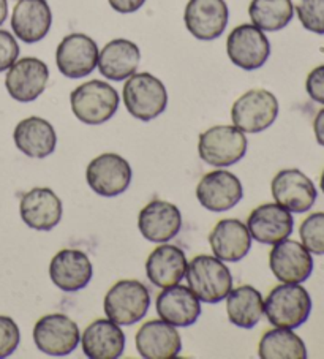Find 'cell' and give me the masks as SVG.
Segmentation results:
<instances>
[{
  "label": "cell",
  "instance_id": "12",
  "mask_svg": "<svg viewBox=\"0 0 324 359\" xmlns=\"http://www.w3.org/2000/svg\"><path fill=\"white\" fill-rule=\"evenodd\" d=\"M98 46L89 35L70 34L62 39L55 51V64L65 78L79 79L95 70Z\"/></svg>",
  "mask_w": 324,
  "mask_h": 359
},
{
  "label": "cell",
  "instance_id": "32",
  "mask_svg": "<svg viewBox=\"0 0 324 359\" xmlns=\"http://www.w3.org/2000/svg\"><path fill=\"white\" fill-rule=\"evenodd\" d=\"M299 236L310 253L324 255V212L310 214L299 228Z\"/></svg>",
  "mask_w": 324,
  "mask_h": 359
},
{
  "label": "cell",
  "instance_id": "6",
  "mask_svg": "<svg viewBox=\"0 0 324 359\" xmlns=\"http://www.w3.org/2000/svg\"><path fill=\"white\" fill-rule=\"evenodd\" d=\"M247 138L234 126H215L199 135L198 154L208 165L225 168L241 162L247 154Z\"/></svg>",
  "mask_w": 324,
  "mask_h": 359
},
{
  "label": "cell",
  "instance_id": "37",
  "mask_svg": "<svg viewBox=\"0 0 324 359\" xmlns=\"http://www.w3.org/2000/svg\"><path fill=\"white\" fill-rule=\"evenodd\" d=\"M111 8L117 13H123V15H128V13H135V11H138L142 5L146 4V0H108Z\"/></svg>",
  "mask_w": 324,
  "mask_h": 359
},
{
  "label": "cell",
  "instance_id": "2",
  "mask_svg": "<svg viewBox=\"0 0 324 359\" xmlns=\"http://www.w3.org/2000/svg\"><path fill=\"white\" fill-rule=\"evenodd\" d=\"M187 282L199 301L217 304L233 288V276L225 263L212 255H198L187 268Z\"/></svg>",
  "mask_w": 324,
  "mask_h": 359
},
{
  "label": "cell",
  "instance_id": "27",
  "mask_svg": "<svg viewBox=\"0 0 324 359\" xmlns=\"http://www.w3.org/2000/svg\"><path fill=\"white\" fill-rule=\"evenodd\" d=\"M13 140L18 149L30 158H46L58 146L54 127L46 119L36 116H30L18 123Z\"/></svg>",
  "mask_w": 324,
  "mask_h": 359
},
{
  "label": "cell",
  "instance_id": "11",
  "mask_svg": "<svg viewBox=\"0 0 324 359\" xmlns=\"http://www.w3.org/2000/svg\"><path fill=\"white\" fill-rule=\"evenodd\" d=\"M274 200L286 210L304 214L313 208L318 191L311 179L301 170H282L271 182Z\"/></svg>",
  "mask_w": 324,
  "mask_h": 359
},
{
  "label": "cell",
  "instance_id": "31",
  "mask_svg": "<svg viewBox=\"0 0 324 359\" xmlns=\"http://www.w3.org/2000/svg\"><path fill=\"white\" fill-rule=\"evenodd\" d=\"M248 15L253 26L263 32H277L291 22L295 5L291 0H252Z\"/></svg>",
  "mask_w": 324,
  "mask_h": 359
},
{
  "label": "cell",
  "instance_id": "35",
  "mask_svg": "<svg viewBox=\"0 0 324 359\" xmlns=\"http://www.w3.org/2000/svg\"><path fill=\"white\" fill-rule=\"evenodd\" d=\"M20 55V45L7 30H0V73L7 72Z\"/></svg>",
  "mask_w": 324,
  "mask_h": 359
},
{
  "label": "cell",
  "instance_id": "21",
  "mask_svg": "<svg viewBox=\"0 0 324 359\" xmlns=\"http://www.w3.org/2000/svg\"><path fill=\"white\" fill-rule=\"evenodd\" d=\"M136 350L144 359H171L182 350L176 326L163 320H149L135 336Z\"/></svg>",
  "mask_w": 324,
  "mask_h": 359
},
{
  "label": "cell",
  "instance_id": "18",
  "mask_svg": "<svg viewBox=\"0 0 324 359\" xmlns=\"http://www.w3.org/2000/svg\"><path fill=\"white\" fill-rule=\"evenodd\" d=\"M138 228L142 238L163 244L177 236L182 228V214L176 204L165 200H152L141 209Z\"/></svg>",
  "mask_w": 324,
  "mask_h": 359
},
{
  "label": "cell",
  "instance_id": "9",
  "mask_svg": "<svg viewBox=\"0 0 324 359\" xmlns=\"http://www.w3.org/2000/svg\"><path fill=\"white\" fill-rule=\"evenodd\" d=\"M132 166L119 154L106 152L92 160L86 170L89 187L97 195L114 198L122 195L132 182Z\"/></svg>",
  "mask_w": 324,
  "mask_h": 359
},
{
  "label": "cell",
  "instance_id": "23",
  "mask_svg": "<svg viewBox=\"0 0 324 359\" xmlns=\"http://www.w3.org/2000/svg\"><path fill=\"white\" fill-rule=\"evenodd\" d=\"M214 257L225 263H238L252 249V236L245 224L238 219H223L209 234Z\"/></svg>",
  "mask_w": 324,
  "mask_h": 359
},
{
  "label": "cell",
  "instance_id": "40",
  "mask_svg": "<svg viewBox=\"0 0 324 359\" xmlns=\"http://www.w3.org/2000/svg\"><path fill=\"white\" fill-rule=\"evenodd\" d=\"M320 187H321V190H323V194H324V171H323V175H321V181H320Z\"/></svg>",
  "mask_w": 324,
  "mask_h": 359
},
{
  "label": "cell",
  "instance_id": "5",
  "mask_svg": "<svg viewBox=\"0 0 324 359\" xmlns=\"http://www.w3.org/2000/svg\"><path fill=\"white\" fill-rule=\"evenodd\" d=\"M151 307V293L140 280H119L108 290L103 309L106 317L119 326H132L146 317Z\"/></svg>",
  "mask_w": 324,
  "mask_h": 359
},
{
  "label": "cell",
  "instance_id": "29",
  "mask_svg": "<svg viewBox=\"0 0 324 359\" xmlns=\"http://www.w3.org/2000/svg\"><path fill=\"white\" fill-rule=\"evenodd\" d=\"M227 313L234 326L252 330L264 313L263 294L252 285L231 288L227 296Z\"/></svg>",
  "mask_w": 324,
  "mask_h": 359
},
{
  "label": "cell",
  "instance_id": "1",
  "mask_svg": "<svg viewBox=\"0 0 324 359\" xmlns=\"http://www.w3.org/2000/svg\"><path fill=\"white\" fill-rule=\"evenodd\" d=\"M311 298L301 283H282L272 288L264 301V313L277 327L296 330L309 320Z\"/></svg>",
  "mask_w": 324,
  "mask_h": 359
},
{
  "label": "cell",
  "instance_id": "4",
  "mask_svg": "<svg viewBox=\"0 0 324 359\" xmlns=\"http://www.w3.org/2000/svg\"><path fill=\"white\" fill-rule=\"evenodd\" d=\"M123 104L135 119L149 122L157 119L168 107L165 84L151 73H135L123 86Z\"/></svg>",
  "mask_w": 324,
  "mask_h": 359
},
{
  "label": "cell",
  "instance_id": "13",
  "mask_svg": "<svg viewBox=\"0 0 324 359\" xmlns=\"http://www.w3.org/2000/svg\"><path fill=\"white\" fill-rule=\"evenodd\" d=\"M244 189L239 177L227 170L205 172L196 185L199 204L210 212H227L242 200Z\"/></svg>",
  "mask_w": 324,
  "mask_h": 359
},
{
  "label": "cell",
  "instance_id": "26",
  "mask_svg": "<svg viewBox=\"0 0 324 359\" xmlns=\"http://www.w3.org/2000/svg\"><path fill=\"white\" fill-rule=\"evenodd\" d=\"M141 60V51L136 43L116 39L106 43L98 55V70L111 81H123L135 75Z\"/></svg>",
  "mask_w": 324,
  "mask_h": 359
},
{
  "label": "cell",
  "instance_id": "30",
  "mask_svg": "<svg viewBox=\"0 0 324 359\" xmlns=\"http://www.w3.org/2000/svg\"><path fill=\"white\" fill-rule=\"evenodd\" d=\"M258 356L263 359H305L307 346L292 330L276 326L261 337Z\"/></svg>",
  "mask_w": 324,
  "mask_h": 359
},
{
  "label": "cell",
  "instance_id": "36",
  "mask_svg": "<svg viewBox=\"0 0 324 359\" xmlns=\"http://www.w3.org/2000/svg\"><path fill=\"white\" fill-rule=\"evenodd\" d=\"M305 89L311 100L324 104V65L316 67L309 73Z\"/></svg>",
  "mask_w": 324,
  "mask_h": 359
},
{
  "label": "cell",
  "instance_id": "25",
  "mask_svg": "<svg viewBox=\"0 0 324 359\" xmlns=\"http://www.w3.org/2000/svg\"><path fill=\"white\" fill-rule=\"evenodd\" d=\"M53 24V13L46 0H20L11 15V29L24 43L45 39Z\"/></svg>",
  "mask_w": 324,
  "mask_h": 359
},
{
  "label": "cell",
  "instance_id": "17",
  "mask_svg": "<svg viewBox=\"0 0 324 359\" xmlns=\"http://www.w3.org/2000/svg\"><path fill=\"white\" fill-rule=\"evenodd\" d=\"M247 228L252 239L261 244L274 245L291 236L295 219L290 210L277 203H264L255 208L247 219Z\"/></svg>",
  "mask_w": 324,
  "mask_h": 359
},
{
  "label": "cell",
  "instance_id": "24",
  "mask_svg": "<svg viewBox=\"0 0 324 359\" xmlns=\"http://www.w3.org/2000/svg\"><path fill=\"white\" fill-rule=\"evenodd\" d=\"M81 345L90 359H117L126 348V334L109 318H98L86 327Z\"/></svg>",
  "mask_w": 324,
  "mask_h": 359
},
{
  "label": "cell",
  "instance_id": "28",
  "mask_svg": "<svg viewBox=\"0 0 324 359\" xmlns=\"http://www.w3.org/2000/svg\"><path fill=\"white\" fill-rule=\"evenodd\" d=\"M187 268H189V262L184 250L165 243L154 249L146 262L147 278L158 288H166L182 282Z\"/></svg>",
  "mask_w": 324,
  "mask_h": 359
},
{
  "label": "cell",
  "instance_id": "20",
  "mask_svg": "<svg viewBox=\"0 0 324 359\" xmlns=\"http://www.w3.org/2000/svg\"><path fill=\"white\" fill-rule=\"evenodd\" d=\"M60 198L48 187H35L24 194L20 203V214L24 224L36 231H49L62 220Z\"/></svg>",
  "mask_w": 324,
  "mask_h": 359
},
{
  "label": "cell",
  "instance_id": "22",
  "mask_svg": "<svg viewBox=\"0 0 324 359\" xmlns=\"http://www.w3.org/2000/svg\"><path fill=\"white\" fill-rule=\"evenodd\" d=\"M158 317L176 327H187L196 323L201 315V301L190 287L171 285L157 296Z\"/></svg>",
  "mask_w": 324,
  "mask_h": 359
},
{
  "label": "cell",
  "instance_id": "10",
  "mask_svg": "<svg viewBox=\"0 0 324 359\" xmlns=\"http://www.w3.org/2000/svg\"><path fill=\"white\" fill-rule=\"evenodd\" d=\"M227 53L236 67L252 72L263 67L269 59L271 43L257 26L241 24L228 35Z\"/></svg>",
  "mask_w": 324,
  "mask_h": 359
},
{
  "label": "cell",
  "instance_id": "19",
  "mask_svg": "<svg viewBox=\"0 0 324 359\" xmlns=\"http://www.w3.org/2000/svg\"><path fill=\"white\" fill-rule=\"evenodd\" d=\"M90 258L83 250L64 249L55 253L49 263V277L62 292L73 293L86 288L92 280Z\"/></svg>",
  "mask_w": 324,
  "mask_h": 359
},
{
  "label": "cell",
  "instance_id": "38",
  "mask_svg": "<svg viewBox=\"0 0 324 359\" xmlns=\"http://www.w3.org/2000/svg\"><path fill=\"white\" fill-rule=\"evenodd\" d=\"M313 130L318 144L324 147V108L316 114L313 121Z\"/></svg>",
  "mask_w": 324,
  "mask_h": 359
},
{
  "label": "cell",
  "instance_id": "14",
  "mask_svg": "<svg viewBox=\"0 0 324 359\" xmlns=\"http://www.w3.org/2000/svg\"><path fill=\"white\" fill-rule=\"evenodd\" d=\"M49 79V68L36 57H22L8 68L5 88L16 102L29 103L45 92Z\"/></svg>",
  "mask_w": 324,
  "mask_h": 359
},
{
  "label": "cell",
  "instance_id": "39",
  "mask_svg": "<svg viewBox=\"0 0 324 359\" xmlns=\"http://www.w3.org/2000/svg\"><path fill=\"white\" fill-rule=\"evenodd\" d=\"M8 16V4L7 0H0V26L5 22Z\"/></svg>",
  "mask_w": 324,
  "mask_h": 359
},
{
  "label": "cell",
  "instance_id": "34",
  "mask_svg": "<svg viewBox=\"0 0 324 359\" xmlns=\"http://www.w3.org/2000/svg\"><path fill=\"white\" fill-rule=\"evenodd\" d=\"M21 340V332L16 321L0 315V359L13 355Z\"/></svg>",
  "mask_w": 324,
  "mask_h": 359
},
{
  "label": "cell",
  "instance_id": "15",
  "mask_svg": "<svg viewBox=\"0 0 324 359\" xmlns=\"http://www.w3.org/2000/svg\"><path fill=\"white\" fill-rule=\"evenodd\" d=\"M269 268L282 283H302L313 272V258L301 243L285 239L274 244L269 253Z\"/></svg>",
  "mask_w": 324,
  "mask_h": 359
},
{
  "label": "cell",
  "instance_id": "3",
  "mask_svg": "<svg viewBox=\"0 0 324 359\" xmlns=\"http://www.w3.org/2000/svg\"><path fill=\"white\" fill-rule=\"evenodd\" d=\"M119 94L113 86L92 79L78 86L70 94V104L76 119L87 126H102L119 108Z\"/></svg>",
  "mask_w": 324,
  "mask_h": 359
},
{
  "label": "cell",
  "instance_id": "7",
  "mask_svg": "<svg viewBox=\"0 0 324 359\" xmlns=\"http://www.w3.org/2000/svg\"><path fill=\"white\" fill-rule=\"evenodd\" d=\"M278 100L266 89H252L241 95L231 108L234 127L244 133H261L276 122Z\"/></svg>",
  "mask_w": 324,
  "mask_h": 359
},
{
  "label": "cell",
  "instance_id": "16",
  "mask_svg": "<svg viewBox=\"0 0 324 359\" xmlns=\"http://www.w3.org/2000/svg\"><path fill=\"white\" fill-rule=\"evenodd\" d=\"M228 16L225 0H189L184 11V22L195 39L210 41L225 32Z\"/></svg>",
  "mask_w": 324,
  "mask_h": 359
},
{
  "label": "cell",
  "instance_id": "8",
  "mask_svg": "<svg viewBox=\"0 0 324 359\" xmlns=\"http://www.w3.org/2000/svg\"><path fill=\"white\" fill-rule=\"evenodd\" d=\"M79 327L65 313H48L34 326V342L48 356H67L76 350Z\"/></svg>",
  "mask_w": 324,
  "mask_h": 359
},
{
  "label": "cell",
  "instance_id": "33",
  "mask_svg": "<svg viewBox=\"0 0 324 359\" xmlns=\"http://www.w3.org/2000/svg\"><path fill=\"white\" fill-rule=\"evenodd\" d=\"M296 11L304 29L324 35V0H299Z\"/></svg>",
  "mask_w": 324,
  "mask_h": 359
}]
</instances>
